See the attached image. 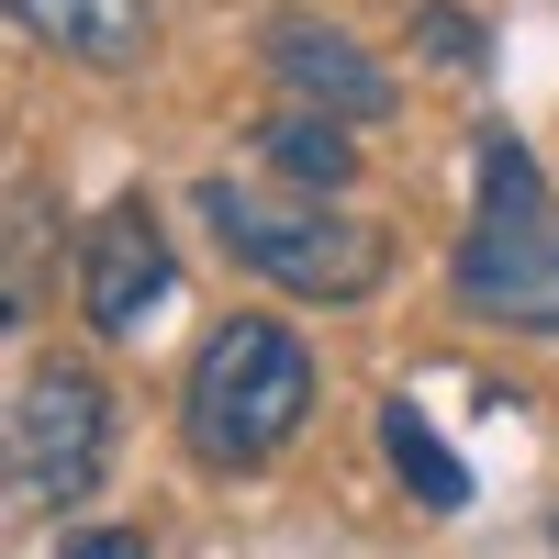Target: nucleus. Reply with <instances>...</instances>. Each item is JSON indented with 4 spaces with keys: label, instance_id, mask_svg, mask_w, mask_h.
<instances>
[{
    "label": "nucleus",
    "instance_id": "nucleus-1",
    "mask_svg": "<svg viewBox=\"0 0 559 559\" xmlns=\"http://www.w3.org/2000/svg\"><path fill=\"white\" fill-rule=\"evenodd\" d=\"M302 414H313V347L280 313H236V324L202 336L191 392H179V437H191L202 471H224V481L269 471V459L302 437Z\"/></svg>",
    "mask_w": 559,
    "mask_h": 559
},
{
    "label": "nucleus",
    "instance_id": "nucleus-2",
    "mask_svg": "<svg viewBox=\"0 0 559 559\" xmlns=\"http://www.w3.org/2000/svg\"><path fill=\"white\" fill-rule=\"evenodd\" d=\"M448 292L481 324L559 336V202H548L537 157L503 123L481 134V213H471V236H459V258H448Z\"/></svg>",
    "mask_w": 559,
    "mask_h": 559
},
{
    "label": "nucleus",
    "instance_id": "nucleus-3",
    "mask_svg": "<svg viewBox=\"0 0 559 559\" xmlns=\"http://www.w3.org/2000/svg\"><path fill=\"white\" fill-rule=\"evenodd\" d=\"M202 224L224 236V258L258 269L269 292H302V302H369L392 269V236L358 224L347 202L324 191H236V179H202Z\"/></svg>",
    "mask_w": 559,
    "mask_h": 559
},
{
    "label": "nucleus",
    "instance_id": "nucleus-4",
    "mask_svg": "<svg viewBox=\"0 0 559 559\" xmlns=\"http://www.w3.org/2000/svg\"><path fill=\"white\" fill-rule=\"evenodd\" d=\"M102 459H112V392L90 381V369H68V358L23 369V392H12V471H23V492L34 503H79L102 481Z\"/></svg>",
    "mask_w": 559,
    "mask_h": 559
},
{
    "label": "nucleus",
    "instance_id": "nucleus-5",
    "mask_svg": "<svg viewBox=\"0 0 559 559\" xmlns=\"http://www.w3.org/2000/svg\"><path fill=\"white\" fill-rule=\"evenodd\" d=\"M179 292V258L157 236V213L146 202H102L90 213V236H79V313H90V336H146V324L168 313Z\"/></svg>",
    "mask_w": 559,
    "mask_h": 559
},
{
    "label": "nucleus",
    "instance_id": "nucleus-6",
    "mask_svg": "<svg viewBox=\"0 0 559 559\" xmlns=\"http://www.w3.org/2000/svg\"><path fill=\"white\" fill-rule=\"evenodd\" d=\"M269 68L302 90V102H324L336 123H381L392 112V68L369 57V45H347L336 23L313 12H269Z\"/></svg>",
    "mask_w": 559,
    "mask_h": 559
},
{
    "label": "nucleus",
    "instance_id": "nucleus-7",
    "mask_svg": "<svg viewBox=\"0 0 559 559\" xmlns=\"http://www.w3.org/2000/svg\"><path fill=\"white\" fill-rule=\"evenodd\" d=\"M12 23L34 34V45H57V57H79V68H134L146 57V0H12Z\"/></svg>",
    "mask_w": 559,
    "mask_h": 559
},
{
    "label": "nucleus",
    "instance_id": "nucleus-8",
    "mask_svg": "<svg viewBox=\"0 0 559 559\" xmlns=\"http://www.w3.org/2000/svg\"><path fill=\"white\" fill-rule=\"evenodd\" d=\"M381 448H392V471H403V492H426L437 515H459V503H471V471H459V459H448V437H437V426H426V414H414L403 392L381 403Z\"/></svg>",
    "mask_w": 559,
    "mask_h": 559
},
{
    "label": "nucleus",
    "instance_id": "nucleus-9",
    "mask_svg": "<svg viewBox=\"0 0 559 559\" xmlns=\"http://www.w3.org/2000/svg\"><path fill=\"white\" fill-rule=\"evenodd\" d=\"M269 168L302 179V191H347V179H358V134L336 112H280L269 123Z\"/></svg>",
    "mask_w": 559,
    "mask_h": 559
},
{
    "label": "nucleus",
    "instance_id": "nucleus-10",
    "mask_svg": "<svg viewBox=\"0 0 559 559\" xmlns=\"http://www.w3.org/2000/svg\"><path fill=\"white\" fill-rule=\"evenodd\" d=\"M34 280H45V191L23 179V191H12V313H34V302H45Z\"/></svg>",
    "mask_w": 559,
    "mask_h": 559
},
{
    "label": "nucleus",
    "instance_id": "nucleus-11",
    "mask_svg": "<svg viewBox=\"0 0 559 559\" xmlns=\"http://www.w3.org/2000/svg\"><path fill=\"white\" fill-rule=\"evenodd\" d=\"M414 34H426L448 68H481V23L459 12V0H426V12H414Z\"/></svg>",
    "mask_w": 559,
    "mask_h": 559
},
{
    "label": "nucleus",
    "instance_id": "nucleus-12",
    "mask_svg": "<svg viewBox=\"0 0 559 559\" xmlns=\"http://www.w3.org/2000/svg\"><path fill=\"white\" fill-rule=\"evenodd\" d=\"M57 559H146V537H134V526H90V537H68Z\"/></svg>",
    "mask_w": 559,
    "mask_h": 559
}]
</instances>
